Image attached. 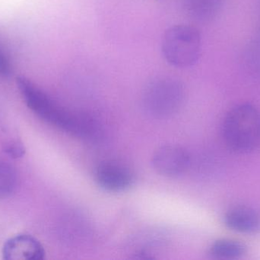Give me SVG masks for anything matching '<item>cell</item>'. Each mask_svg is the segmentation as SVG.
<instances>
[{"label":"cell","instance_id":"11","mask_svg":"<svg viewBox=\"0 0 260 260\" xmlns=\"http://www.w3.org/2000/svg\"><path fill=\"white\" fill-rule=\"evenodd\" d=\"M17 183L18 176L15 168L7 162L0 160V199L12 195Z\"/></svg>","mask_w":260,"mask_h":260},{"label":"cell","instance_id":"12","mask_svg":"<svg viewBox=\"0 0 260 260\" xmlns=\"http://www.w3.org/2000/svg\"><path fill=\"white\" fill-rule=\"evenodd\" d=\"M244 62L252 74L260 76V34L246 49Z\"/></svg>","mask_w":260,"mask_h":260},{"label":"cell","instance_id":"6","mask_svg":"<svg viewBox=\"0 0 260 260\" xmlns=\"http://www.w3.org/2000/svg\"><path fill=\"white\" fill-rule=\"evenodd\" d=\"M95 179L101 188L110 192H121L133 185V175L129 168L116 162H105L95 170Z\"/></svg>","mask_w":260,"mask_h":260},{"label":"cell","instance_id":"9","mask_svg":"<svg viewBox=\"0 0 260 260\" xmlns=\"http://www.w3.org/2000/svg\"><path fill=\"white\" fill-rule=\"evenodd\" d=\"M247 252V247L239 241L222 239L215 241L211 246L209 253L218 259H236L242 257Z\"/></svg>","mask_w":260,"mask_h":260},{"label":"cell","instance_id":"8","mask_svg":"<svg viewBox=\"0 0 260 260\" xmlns=\"http://www.w3.org/2000/svg\"><path fill=\"white\" fill-rule=\"evenodd\" d=\"M224 221L229 228L239 233L256 234L260 232V212L253 208H232L224 215Z\"/></svg>","mask_w":260,"mask_h":260},{"label":"cell","instance_id":"1","mask_svg":"<svg viewBox=\"0 0 260 260\" xmlns=\"http://www.w3.org/2000/svg\"><path fill=\"white\" fill-rule=\"evenodd\" d=\"M17 85L27 106L44 122L76 137H90L94 132L89 119L67 111L30 79L18 77Z\"/></svg>","mask_w":260,"mask_h":260},{"label":"cell","instance_id":"3","mask_svg":"<svg viewBox=\"0 0 260 260\" xmlns=\"http://www.w3.org/2000/svg\"><path fill=\"white\" fill-rule=\"evenodd\" d=\"M202 50L200 32L192 26L175 25L166 31L162 51L166 61L174 67H192L199 61Z\"/></svg>","mask_w":260,"mask_h":260},{"label":"cell","instance_id":"4","mask_svg":"<svg viewBox=\"0 0 260 260\" xmlns=\"http://www.w3.org/2000/svg\"><path fill=\"white\" fill-rule=\"evenodd\" d=\"M183 99V88L178 82L171 79H160L147 88L145 103L153 115L166 117L177 111Z\"/></svg>","mask_w":260,"mask_h":260},{"label":"cell","instance_id":"10","mask_svg":"<svg viewBox=\"0 0 260 260\" xmlns=\"http://www.w3.org/2000/svg\"><path fill=\"white\" fill-rule=\"evenodd\" d=\"M189 12L200 21L215 18L222 8L224 0H186Z\"/></svg>","mask_w":260,"mask_h":260},{"label":"cell","instance_id":"7","mask_svg":"<svg viewBox=\"0 0 260 260\" xmlns=\"http://www.w3.org/2000/svg\"><path fill=\"white\" fill-rule=\"evenodd\" d=\"M3 255L6 260H41L45 257V250L36 238L21 235L5 243Z\"/></svg>","mask_w":260,"mask_h":260},{"label":"cell","instance_id":"14","mask_svg":"<svg viewBox=\"0 0 260 260\" xmlns=\"http://www.w3.org/2000/svg\"><path fill=\"white\" fill-rule=\"evenodd\" d=\"M12 67L6 53L0 48V76L8 78L12 75Z\"/></svg>","mask_w":260,"mask_h":260},{"label":"cell","instance_id":"13","mask_svg":"<svg viewBox=\"0 0 260 260\" xmlns=\"http://www.w3.org/2000/svg\"><path fill=\"white\" fill-rule=\"evenodd\" d=\"M5 152L14 159L20 158L24 155L25 148L21 143L18 142H12L6 145L4 149Z\"/></svg>","mask_w":260,"mask_h":260},{"label":"cell","instance_id":"2","mask_svg":"<svg viewBox=\"0 0 260 260\" xmlns=\"http://www.w3.org/2000/svg\"><path fill=\"white\" fill-rule=\"evenodd\" d=\"M223 138L229 148L247 154L260 146V111L253 105L240 104L230 110L223 121Z\"/></svg>","mask_w":260,"mask_h":260},{"label":"cell","instance_id":"5","mask_svg":"<svg viewBox=\"0 0 260 260\" xmlns=\"http://www.w3.org/2000/svg\"><path fill=\"white\" fill-rule=\"evenodd\" d=\"M190 163L189 154L181 147L166 145L159 148L153 154L151 164L154 170L164 177L183 175Z\"/></svg>","mask_w":260,"mask_h":260}]
</instances>
